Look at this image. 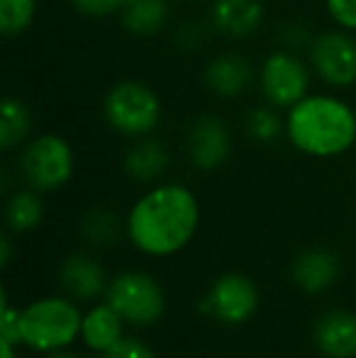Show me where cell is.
Here are the masks:
<instances>
[{"label": "cell", "mask_w": 356, "mask_h": 358, "mask_svg": "<svg viewBox=\"0 0 356 358\" xmlns=\"http://www.w3.org/2000/svg\"><path fill=\"white\" fill-rule=\"evenodd\" d=\"M200 208L185 185L166 183L144 193L127 215V234L149 256L176 254L198 229Z\"/></svg>", "instance_id": "6da1fadb"}, {"label": "cell", "mask_w": 356, "mask_h": 358, "mask_svg": "<svg viewBox=\"0 0 356 358\" xmlns=\"http://www.w3.org/2000/svg\"><path fill=\"white\" fill-rule=\"evenodd\" d=\"M285 137L298 151L315 159H332L356 142V113L334 95H305L285 115Z\"/></svg>", "instance_id": "7a4b0ae2"}, {"label": "cell", "mask_w": 356, "mask_h": 358, "mask_svg": "<svg viewBox=\"0 0 356 358\" xmlns=\"http://www.w3.org/2000/svg\"><path fill=\"white\" fill-rule=\"evenodd\" d=\"M83 317L64 297H44L20 312V339L34 351L54 354L81 334Z\"/></svg>", "instance_id": "3957f363"}, {"label": "cell", "mask_w": 356, "mask_h": 358, "mask_svg": "<svg viewBox=\"0 0 356 358\" xmlns=\"http://www.w3.org/2000/svg\"><path fill=\"white\" fill-rule=\"evenodd\" d=\"M105 122L124 137H149L162 120V100L142 80H120L103 100Z\"/></svg>", "instance_id": "277c9868"}, {"label": "cell", "mask_w": 356, "mask_h": 358, "mask_svg": "<svg viewBox=\"0 0 356 358\" xmlns=\"http://www.w3.org/2000/svg\"><path fill=\"white\" fill-rule=\"evenodd\" d=\"M20 173L29 188L47 193L66 185L73 176V151L59 134H39L20 154Z\"/></svg>", "instance_id": "5b68a950"}, {"label": "cell", "mask_w": 356, "mask_h": 358, "mask_svg": "<svg viewBox=\"0 0 356 358\" xmlns=\"http://www.w3.org/2000/svg\"><path fill=\"white\" fill-rule=\"evenodd\" d=\"M310 64H305L290 49H276L264 59L259 69V88L269 105L290 110L310 95Z\"/></svg>", "instance_id": "8992f818"}, {"label": "cell", "mask_w": 356, "mask_h": 358, "mask_svg": "<svg viewBox=\"0 0 356 358\" xmlns=\"http://www.w3.org/2000/svg\"><path fill=\"white\" fill-rule=\"evenodd\" d=\"M108 305L122 317L124 322L137 327H147L164 315V292L157 280L147 273H122L105 290Z\"/></svg>", "instance_id": "52a82bcc"}, {"label": "cell", "mask_w": 356, "mask_h": 358, "mask_svg": "<svg viewBox=\"0 0 356 358\" xmlns=\"http://www.w3.org/2000/svg\"><path fill=\"white\" fill-rule=\"evenodd\" d=\"M313 73L329 88H352L356 83V39L347 29H327L308 47Z\"/></svg>", "instance_id": "ba28073f"}, {"label": "cell", "mask_w": 356, "mask_h": 358, "mask_svg": "<svg viewBox=\"0 0 356 358\" xmlns=\"http://www.w3.org/2000/svg\"><path fill=\"white\" fill-rule=\"evenodd\" d=\"M259 292L257 285L239 273H227L218 278L200 302V310L225 324H242L257 312Z\"/></svg>", "instance_id": "9c48e42d"}, {"label": "cell", "mask_w": 356, "mask_h": 358, "mask_svg": "<svg viewBox=\"0 0 356 358\" xmlns=\"http://www.w3.org/2000/svg\"><path fill=\"white\" fill-rule=\"evenodd\" d=\"M229 149H232V137H229V127L222 117L205 113L190 122L188 134H185V151L195 169H218L229 156Z\"/></svg>", "instance_id": "30bf717a"}, {"label": "cell", "mask_w": 356, "mask_h": 358, "mask_svg": "<svg viewBox=\"0 0 356 358\" xmlns=\"http://www.w3.org/2000/svg\"><path fill=\"white\" fill-rule=\"evenodd\" d=\"M254 66L242 54H218L203 69V83L218 98H239L254 83Z\"/></svg>", "instance_id": "8fae6325"}, {"label": "cell", "mask_w": 356, "mask_h": 358, "mask_svg": "<svg viewBox=\"0 0 356 358\" xmlns=\"http://www.w3.org/2000/svg\"><path fill=\"white\" fill-rule=\"evenodd\" d=\"M208 22L222 37H252L264 22V5L262 0H210Z\"/></svg>", "instance_id": "7c38bea8"}, {"label": "cell", "mask_w": 356, "mask_h": 358, "mask_svg": "<svg viewBox=\"0 0 356 358\" xmlns=\"http://www.w3.org/2000/svg\"><path fill=\"white\" fill-rule=\"evenodd\" d=\"M315 344L329 358L356 356V315L327 312L315 324Z\"/></svg>", "instance_id": "4fadbf2b"}, {"label": "cell", "mask_w": 356, "mask_h": 358, "mask_svg": "<svg viewBox=\"0 0 356 358\" xmlns=\"http://www.w3.org/2000/svg\"><path fill=\"white\" fill-rule=\"evenodd\" d=\"M339 259L327 249H308L295 259L293 278L305 292H322L337 280Z\"/></svg>", "instance_id": "5bb4252c"}, {"label": "cell", "mask_w": 356, "mask_h": 358, "mask_svg": "<svg viewBox=\"0 0 356 358\" xmlns=\"http://www.w3.org/2000/svg\"><path fill=\"white\" fill-rule=\"evenodd\" d=\"M169 169V151L154 137H139L124 156V171L137 183H152Z\"/></svg>", "instance_id": "9a60e30c"}, {"label": "cell", "mask_w": 356, "mask_h": 358, "mask_svg": "<svg viewBox=\"0 0 356 358\" xmlns=\"http://www.w3.org/2000/svg\"><path fill=\"white\" fill-rule=\"evenodd\" d=\"M122 27L134 37H154L171 20L169 0H127L120 10Z\"/></svg>", "instance_id": "2e32d148"}, {"label": "cell", "mask_w": 356, "mask_h": 358, "mask_svg": "<svg viewBox=\"0 0 356 358\" xmlns=\"http://www.w3.org/2000/svg\"><path fill=\"white\" fill-rule=\"evenodd\" d=\"M59 278H62L64 290L71 297H76V300H93L105 287V275L100 264L81 254L64 261Z\"/></svg>", "instance_id": "e0dca14e"}, {"label": "cell", "mask_w": 356, "mask_h": 358, "mask_svg": "<svg viewBox=\"0 0 356 358\" xmlns=\"http://www.w3.org/2000/svg\"><path fill=\"white\" fill-rule=\"evenodd\" d=\"M122 317L113 310L110 305H98L83 317L81 336L86 341L88 349L93 351H105L115 349L122 341Z\"/></svg>", "instance_id": "ac0fdd59"}, {"label": "cell", "mask_w": 356, "mask_h": 358, "mask_svg": "<svg viewBox=\"0 0 356 358\" xmlns=\"http://www.w3.org/2000/svg\"><path fill=\"white\" fill-rule=\"evenodd\" d=\"M29 129H32V113L20 98H8L0 105V146L3 151H13L27 144Z\"/></svg>", "instance_id": "d6986e66"}, {"label": "cell", "mask_w": 356, "mask_h": 358, "mask_svg": "<svg viewBox=\"0 0 356 358\" xmlns=\"http://www.w3.org/2000/svg\"><path fill=\"white\" fill-rule=\"evenodd\" d=\"M44 205L39 190H17L5 203V222L13 231H32L42 222Z\"/></svg>", "instance_id": "ffe728a7"}, {"label": "cell", "mask_w": 356, "mask_h": 358, "mask_svg": "<svg viewBox=\"0 0 356 358\" xmlns=\"http://www.w3.org/2000/svg\"><path fill=\"white\" fill-rule=\"evenodd\" d=\"M276 110L278 108L266 103V105H259V108H252L247 113V117H244V129H247V134L254 142L271 144V142H276L280 134H285V120H280Z\"/></svg>", "instance_id": "44dd1931"}, {"label": "cell", "mask_w": 356, "mask_h": 358, "mask_svg": "<svg viewBox=\"0 0 356 358\" xmlns=\"http://www.w3.org/2000/svg\"><path fill=\"white\" fill-rule=\"evenodd\" d=\"M37 17V0H0V32L17 37Z\"/></svg>", "instance_id": "7402d4cb"}, {"label": "cell", "mask_w": 356, "mask_h": 358, "mask_svg": "<svg viewBox=\"0 0 356 358\" xmlns=\"http://www.w3.org/2000/svg\"><path fill=\"white\" fill-rule=\"evenodd\" d=\"M81 229L83 234L88 236L93 244H113L115 239H118V220H115L113 213H108V210H90V213L83 217L81 222Z\"/></svg>", "instance_id": "603a6c76"}, {"label": "cell", "mask_w": 356, "mask_h": 358, "mask_svg": "<svg viewBox=\"0 0 356 358\" xmlns=\"http://www.w3.org/2000/svg\"><path fill=\"white\" fill-rule=\"evenodd\" d=\"M325 10L339 29L356 32V0H325Z\"/></svg>", "instance_id": "cb8c5ba5"}, {"label": "cell", "mask_w": 356, "mask_h": 358, "mask_svg": "<svg viewBox=\"0 0 356 358\" xmlns=\"http://www.w3.org/2000/svg\"><path fill=\"white\" fill-rule=\"evenodd\" d=\"M71 3L81 15H88V17H108L113 13H120L127 0H71Z\"/></svg>", "instance_id": "d4e9b609"}, {"label": "cell", "mask_w": 356, "mask_h": 358, "mask_svg": "<svg viewBox=\"0 0 356 358\" xmlns=\"http://www.w3.org/2000/svg\"><path fill=\"white\" fill-rule=\"evenodd\" d=\"M0 334H3L5 344H20V310L10 307L8 297L3 292V320H0Z\"/></svg>", "instance_id": "484cf974"}, {"label": "cell", "mask_w": 356, "mask_h": 358, "mask_svg": "<svg viewBox=\"0 0 356 358\" xmlns=\"http://www.w3.org/2000/svg\"><path fill=\"white\" fill-rule=\"evenodd\" d=\"M310 42H313L310 32L305 27H300L298 22L285 24L283 32H280V44H283V49H290V52H298V49H303V47H310Z\"/></svg>", "instance_id": "4316f807"}, {"label": "cell", "mask_w": 356, "mask_h": 358, "mask_svg": "<svg viewBox=\"0 0 356 358\" xmlns=\"http://www.w3.org/2000/svg\"><path fill=\"white\" fill-rule=\"evenodd\" d=\"M100 358H154V354L142 344V341L122 339L118 346H115V349L105 351Z\"/></svg>", "instance_id": "83f0119b"}, {"label": "cell", "mask_w": 356, "mask_h": 358, "mask_svg": "<svg viewBox=\"0 0 356 358\" xmlns=\"http://www.w3.org/2000/svg\"><path fill=\"white\" fill-rule=\"evenodd\" d=\"M203 27H200L198 22H193V20H188L185 24H180L178 27V32H176V39H178V44H183V47H188V49H195L200 42H203Z\"/></svg>", "instance_id": "f1b7e54d"}, {"label": "cell", "mask_w": 356, "mask_h": 358, "mask_svg": "<svg viewBox=\"0 0 356 358\" xmlns=\"http://www.w3.org/2000/svg\"><path fill=\"white\" fill-rule=\"evenodd\" d=\"M0 251H3V266L8 264V259H10V241H8V236H3L0 239Z\"/></svg>", "instance_id": "f546056e"}, {"label": "cell", "mask_w": 356, "mask_h": 358, "mask_svg": "<svg viewBox=\"0 0 356 358\" xmlns=\"http://www.w3.org/2000/svg\"><path fill=\"white\" fill-rule=\"evenodd\" d=\"M0 349H3V358H15V346L13 344H5V341H0Z\"/></svg>", "instance_id": "4dcf8cb0"}, {"label": "cell", "mask_w": 356, "mask_h": 358, "mask_svg": "<svg viewBox=\"0 0 356 358\" xmlns=\"http://www.w3.org/2000/svg\"><path fill=\"white\" fill-rule=\"evenodd\" d=\"M49 358H78V356H73V354H62V351H54Z\"/></svg>", "instance_id": "1f68e13d"}, {"label": "cell", "mask_w": 356, "mask_h": 358, "mask_svg": "<svg viewBox=\"0 0 356 358\" xmlns=\"http://www.w3.org/2000/svg\"><path fill=\"white\" fill-rule=\"evenodd\" d=\"M195 3H205V0H195Z\"/></svg>", "instance_id": "d6a6232c"}]
</instances>
